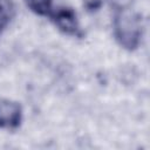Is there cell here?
<instances>
[{"label": "cell", "mask_w": 150, "mask_h": 150, "mask_svg": "<svg viewBox=\"0 0 150 150\" xmlns=\"http://www.w3.org/2000/svg\"><path fill=\"white\" fill-rule=\"evenodd\" d=\"M82 2L88 12H96L101 8L103 0H82Z\"/></svg>", "instance_id": "cell-6"}, {"label": "cell", "mask_w": 150, "mask_h": 150, "mask_svg": "<svg viewBox=\"0 0 150 150\" xmlns=\"http://www.w3.org/2000/svg\"><path fill=\"white\" fill-rule=\"evenodd\" d=\"M15 15V6L13 0H0V34L11 23Z\"/></svg>", "instance_id": "cell-4"}, {"label": "cell", "mask_w": 150, "mask_h": 150, "mask_svg": "<svg viewBox=\"0 0 150 150\" xmlns=\"http://www.w3.org/2000/svg\"><path fill=\"white\" fill-rule=\"evenodd\" d=\"M28 8L40 16H49L53 8V0H25Z\"/></svg>", "instance_id": "cell-5"}, {"label": "cell", "mask_w": 150, "mask_h": 150, "mask_svg": "<svg viewBox=\"0 0 150 150\" xmlns=\"http://www.w3.org/2000/svg\"><path fill=\"white\" fill-rule=\"evenodd\" d=\"M50 20L57 27L59 30L62 33L75 36V38H82L83 32L80 27L76 13L70 7H59L56 9H53L50 15Z\"/></svg>", "instance_id": "cell-2"}, {"label": "cell", "mask_w": 150, "mask_h": 150, "mask_svg": "<svg viewBox=\"0 0 150 150\" xmlns=\"http://www.w3.org/2000/svg\"><path fill=\"white\" fill-rule=\"evenodd\" d=\"M22 122V108L12 100H0V128L15 130Z\"/></svg>", "instance_id": "cell-3"}, {"label": "cell", "mask_w": 150, "mask_h": 150, "mask_svg": "<svg viewBox=\"0 0 150 150\" xmlns=\"http://www.w3.org/2000/svg\"><path fill=\"white\" fill-rule=\"evenodd\" d=\"M114 35L118 45L131 52L138 48L142 35L143 25L138 13L129 7H121L114 15Z\"/></svg>", "instance_id": "cell-1"}]
</instances>
